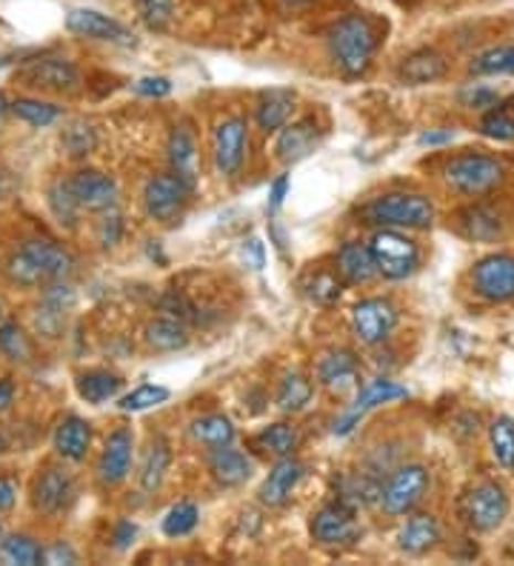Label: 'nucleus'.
<instances>
[{"label":"nucleus","instance_id":"nucleus-3","mask_svg":"<svg viewBox=\"0 0 514 566\" xmlns=\"http://www.w3.org/2000/svg\"><path fill=\"white\" fill-rule=\"evenodd\" d=\"M364 218L384 229H426L434 221V203L418 192H389L375 198Z\"/></svg>","mask_w":514,"mask_h":566},{"label":"nucleus","instance_id":"nucleus-42","mask_svg":"<svg viewBox=\"0 0 514 566\" xmlns=\"http://www.w3.org/2000/svg\"><path fill=\"white\" fill-rule=\"evenodd\" d=\"M340 504L346 506H366L371 504V501H377V495H380V484L377 481H371V478H364V475H355V478H346L340 484Z\"/></svg>","mask_w":514,"mask_h":566},{"label":"nucleus","instance_id":"nucleus-14","mask_svg":"<svg viewBox=\"0 0 514 566\" xmlns=\"http://www.w3.org/2000/svg\"><path fill=\"white\" fill-rule=\"evenodd\" d=\"M69 180V189L75 195L81 212H109L117 203V184L109 175L97 172V169H81Z\"/></svg>","mask_w":514,"mask_h":566},{"label":"nucleus","instance_id":"nucleus-29","mask_svg":"<svg viewBox=\"0 0 514 566\" xmlns=\"http://www.w3.org/2000/svg\"><path fill=\"white\" fill-rule=\"evenodd\" d=\"M120 387H124V378L109 373V369H90V373L77 375V395L86 403H95V407L117 398Z\"/></svg>","mask_w":514,"mask_h":566},{"label":"nucleus","instance_id":"nucleus-55","mask_svg":"<svg viewBox=\"0 0 514 566\" xmlns=\"http://www.w3.org/2000/svg\"><path fill=\"white\" fill-rule=\"evenodd\" d=\"M452 132L449 129H429L420 135V144L423 146H443V144H452Z\"/></svg>","mask_w":514,"mask_h":566},{"label":"nucleus","instance_id":"nucleus-57","mask_svg":"<svg viewBox=\"0 0 514 566\" xmlns=\"http://www.w3.org/2000/svg\"><path fill=\"white\" fill-rule=\"evenodd\" d=\"M135 526L132 524H120V532H117V546H129V541L135 538Z\"/></svg>","mask_w":514,"mask_h":566},{"label":"nucleus","instance_id":"nucleus-48","mask_svg":"<svg viewBox=\"0 0 514 566\" xmlns=\"http://www.w3.org/2000/svg\"><path fill=\"white\" fill-rule=\"evenodd\" d=\"M63 146H66L69 155H72V158H81V155H90V153H92V146H95V132H92L86 124L69 126L66 135H63Z\"/></svg>","mask_w":514,"mask_h":566},{"label":"nucleus","instance_id":"nucleus-23","mask_svg":"<svg viewBox=\"0 0 514 566\" xmlns=\"http://www.w3.org/2000/svg\"><path fill=\"white\" fill-rule=\"evenodd\" d=\"M337 275L346 283H369L377 275L375 258H371V249L366 243H343L340 252H337Z\"/></svg>","mask_w":514,"mask_h":566},{"label":"nucleus","instance_id":"nucleus-38","mask_svg":"<svg viewBox=\"0 0 514 566\" xmlns=\"http://www.w3.org/2000/svg\"><path fill=\"white\" fill-rule=\"evenodd\" d=\"M472 75H514V46H494L472 61Z\"/></svg>","mask_w":514,"mask_h":566},{"label":"nucleus","instance_id":"nucleus-30","mask_svg":"<svg viewBox=\"0 0 514 566\" xmlns=\"http://www.w3.org/2000/svg\"><path fill=\"white\" fill-rule=\"evenodd\" d=\"M292 109H295V95L286 90H272L263 95V101L258 104V126L263 132H277L289 124L292 118Z\"/></svg>","mask_w":514,"mask_h":566},{"label":"nucleus","instance_id":"nucleus-32","mask_svg":"<svg viewBox=\"0 0 514 566\" xmlns=\"http://www.w3.org/2000/svg\"><path fill=\"white\" fill-rule=\"evenodd\" d=\"M169 463H171L169 443H166L164 438H155V441L149 443V449H146L144 467H140V486H144L146 492L160 490L166 472H169Z\"/></svg>","mask_w":514,"mask_h":566},{"label":"nucleus","instance_id":"nucleus-16","mask_svg":"<svg viewBox=\"0 0 514 566\" xmlns=\"http://www.w3.org/2000/svg\"><path fill=\"white\" fill-rule=\"evenodd\" d=\"M66 29L72 35L92 38V41L120 43V46L135 43V38H132V32L124 23L109 18V14L95 12V9H72V12L66 14Z\"/></svg>","mask_w":514,"mask_h":566},{"label":"nucleus","instance_id":"nucleus-21","mask_svg":"<svg viewBox=\"0 0 514 566\" xmlns=\"http://www.w3.org/2000/svg\"><path fill=\"white\" fill-rule=\"evenodd\" d=\"M301 478H303V463H297L292 455L283 458L281 463H274V470L269 472L266 481L261 484V492H258V495H261V504L266 506L286 504L292 490L301 484Z\"/></svg>","mask_w":514,"mask_h":566},{"label":"nucleus","instance_id":"nucleus-10","mask_svg":"<svg viewBox=\"0 0 514 566\" xmlns=\"http://www.w3.org/2000/svg\"><path fill=\"white\" fill-rule=\"evenodd\" d=\"M472 286L492 304H506L514 297V255H486L474 263Z\"/></svg>","mask_w":514,"mask_h":566},{"label":"nucleus","instance_id":"nucleus-4","mask_svg":"<svg viewBox=\"0 0 514 566\" xmlns=\"http://www.w3.org/2000/svg\"><path fill=\"white\" fill-rule=\"evenodd\" d=\"M371 258H375L377 275L389 277V281H403L411 272L418 270L420 249L418 243L406 238L398 229H380L375 232L369 243Z\"/></svg>","mask_w":514,"mask_h":566},{"label":"nucleus","instance_id":"nucleus-26","mask_svg":"<svg viewBox=\"0 0 514 566\" xmlns=\"http://www.w3.org/2000/svg\"><path fill=\"white\" fill-rule=\"evenodd\" d=\"M317 140V124L312 118H303L292 126H283L281 138H277V158L283 164H295L312 153Z\"/></svg>","mask_w":514,"mask_h":566},{"label":"nucleus","instance_id":"nucleus-15","mask_svg":"<svg viewBox=\"0 0 514 566\" xmlns=\"http://www.w3.org/2000/svg\"><path fill=\"white\" fill-rule=\"evenodd\" d=\"M312 535H315L317 544L323 546H343L352 544V541L360 535V524L355 518V510L346 504H329L323 506L312 518Z\"/></svg>","mask_w":514,"mask_h":566},{"label":"nucleus","instance_id":"nucleus-37","mask_svg":"<svg viewBox=\"0 0 514 566\" xmlns=\"http://www.w3.org/2000/svg\"><path fill=\"white\" fill-rule=\"evenodd\" d=\"M0 558L3 564H18V566H34L43 560L41 544H34L29 535H9L0 544Z\"/></svg>","mask_w":514,"mask_h":566},{"label":"nucleus","instance_id":"nucleus-20","mask_svg":"<svg viewBox=\"0 0 514 566\" xmlns=\"http://www.w3.org/2000/svg\"><path fill=\"white\" fill-rule=\"evenodd\" d=\"M72 304H75V295H72L69 286H61L57 281L49 283V290L43 292L41 306H38V315H34L38 329H41L46 338H57V332H61Z\"/></svg>","mask_w":514,"mask_h":566},{"label":"nucleus","instance_id":"nucleus-51","mask_svg":"<svg viewBox=\"0 0 514 566\" xmlns=\"http://www.w3.org/2000/svg\"><path fill=\"white\" fill-rule=\"evenodd\" d=\"M135 92L146 97H166L171 92V81L169 77H140L135 83Z\"/></svg>","mask_w":514,"mask_h":566},{"label":"nucleus","instance_id":"nucleus-13","mask_svg":"<svg viewBox=\"0 0 514 566\" xmlns=\"http://www.w3.org/2000/svg\"><path fill=\"white\" fill-rule=\"evenodd\" d=\"M246 140L249 132L243 118H227L218 124L212 135V158L223 178H232L240 172L243 155H246Z\"/></svg>","mask_w":514,"mask_h":566},{"label":"nucleus","instance_id":"nucleus-27","mask_svg":"<svg viewBox=\"0 0 514 566\" xmlns=\"http://www.w3.org/2000/svg\"><path fill=\"white\" fill-rule=\"evenodd\" d=\"M166 153H169L171 172L180 175L195 189V180H198V146H195V138L183 126L171 132Z\"/></svg>","mask_w":514,"mask_h":566},{"label":"nucleus","instance_id":"nucleus-39","mask_svg":"<svg viewBox=\"0 0 514 566\" xmlns=\"http://www.w3.org/2000/svg\"><path fill=\"white\" fill-rule=\"evenodd\" d=\"M12 112L29 126H49L61 118V106L46 104V101H34V97H18V101H12Z\"/></svg>","mask_w":514,"mask_h":566},{"label":"nucleus","instance_id":"nucleus-61","mask_svg":"<svg viewBox=\"0 0 514 566\" xmlns=\"http://www.w3.org/2000/svg\"><path fill=\"white\" fill-rule=\"evenodd\" d=\"M0 318H3V312H0Z\"/></svg>","mask_w":514,"mask_h":566},{"label":"nucleus","instance_id":"nucleus-25","mask_svg":"<svg viewBox=\"0 0 514 566\" xmlns=\"http://www.w3.org/2000/svg\"><path fill=\"white\" fill-rule=\"evenodd\" d=\"M92 443V427L77 415H69L63 418L61 427L55 429V449L57 455L66 458V461H83L86 452H90Z\"/></svg>","mask_w":514,"mask_h":566},{"label":"nucleus","instance_id":"nucleus-9","mask_svg":"<svg viewBox=\"0 0 514 566\" xmlns=\"http://www.w3.org/2000/svg\"><path fill=\"white\" fill-rule=\"evenodd\" d=\"M460 512L472 530L492 532L506 521L508 515V495L503 486L497 484H478L463 495Z\"/></svg>","mask_w":514,"mask_h":566},{"label":"nucleus","instance_id":"nucleus-60","mask_svg":"<svg viewBox=\"0 0 514 566\" xmlns=\"http://www.w3.org/2000/svg\"><path fill=\"white\" fill-rule=\"evenodd\" d=\"M0 538H3V524H0Z\"/></svg>","mask_w":514,"mask_h":566},{"label":"nucleus","instance_id":"nucleus-41","mask_svg":"<svg viewBox=\"0 0 514 566\" xmlns=\"http://www.w3.org/2000/svg\"><path fill=\"white\" fill-rule=\"evenodd\" d=\"M166 401H169V389L158 387V384H144V387H137L129 395H124L117 401V407L124 409V412H144V409L160 407Z\"/></svg>","mask_w":514,"mask_h":566},{"label":"nucleus","instance_id":"nucleus-22","mask_svg":"<svg viewBox=\"0 0 514 566\" xmlns=\"http://www.w3.org/2000/svg\"><path fill=\"white\" fill-rule=\"evenodd\" d=\"M357 378V358L346 349H332L317 360V380L332 392L352 387Z\"/></svg>","mask_w":514,"mask_h":566},{"label":"nucleus","instance_id":"nucleus-34","mask_svg":"<svg viewBox=\"0 0 514 566\" xmlns=\"http://www.w3.org/2000/svg\"><path fill=\"white\" fill-rule=\"evenodd\" d=\"M480 132L494 140H514V95L489 106L480 118Z\"/></svg>","mask_w":514,"mask_h":566},{"label":"nucleus","instance_id":"nucleus-46","mask_svg":"<svg viewBox=\"0 0 514 566\" xmlns=\"http://www.w3.org/2000/svg\"><path fill=\"white\" fill-rule=\"evenodd\" d=\"M306 292H308V297L315 301V304L329 306V304H335L337 297H340L343 283H340V277H337V272H315V275H312V281L306 283Z\"/></svg>","mask_w":514,"mask_h":566},{"label":"nucleus","instance_id":"nucleus-7","mask_svg":"<svg viewBox=\"0 0 514 566\" xmlns=\"http://www.w3.org/2000/svg\"><path fill=\"white\" fill-rule=\"evenodd\" d=\"M14 77L23 86H29V90L55 92V95H69V92H77V86H81V72L66 57H38V61H29L23 63Z\"/></svg>","mask_w":514,"mask_h":566},{"label":"nucleus","instance_id":"nucleus-2","mask_svg":"<svg viewBox=\"0 0 514 566\" xmlns=\"http://www.w3.org/2000/svg\"><path fill=\"white\" fill-rule=\"evenodd\" d=\"M72 266H75V258L69 255L61 243L34 238L9 258L7 272L21 286H49V283L63 281L72 272Z\"/></svg>","mask_w":514,"mask_h":566},{"label":"nucleus","instance_id":"nucleus-1","mask_svg":"<svg viewBox=\"0 0 514 566\" xmlns=\"http://www.w3.org/2000/svg\"><path fill=\"white\" fill-rule=\"evenodd\" d=\"M380 46V27L369 14L352 12L329 29V49L335 63L349 77L364 75Z\"/></svg>","mask_w":514,"mask_h":566},{"label":"nucleus","instance_id":"nucleus-35","mask_svg":"<svg viewBox=\"0 0 514 566\" xmlns=\"http://www.w3.org/2000/svg\"><path fill=\"white\" fill-rule=\"evenodd\" d=\"M192 438L209 449L227 447L234 441V427L227 415H203V418L192 421Z\"/></svg>","mask_w":514,"mask_h":566},{"label":"nucleus","instance_id":"nucleus-56","mask_svg":"<svg viewBox=\"0 0 514 566\" xmlns=\"http://www.w3.org/2000/svg\"><path fill=\"white\" fill-rule=\"evenodd\" d=\"M14 401V384L9 378H0V412H7Z\"/></svg>","mask_w":514,"mask_h":566},{"label":"nucleus","instance_id":"nucleus-12","mask_svg":"<svg viewBox=\"0 0 514 566\" xmlns=\"http://www.w3.org/2000/svg\"><path fill=\"white\" fill-rule=\"evenodd\" d=\"M403 398H409V389L395 384V380L389 378L371 380V384H366V387L360 389L355 403H352V407L335 421V436H349L352 429L364 421L371 409L384 407V403H391V401H403Z\"/></svg>","mask_w":514,"mask_h":566},{"label":"nucleus","instance_id":"nucleus-8","mask_svg":"<svg viewBox=\"0 0 514 566\" xmlns=\"http://www.w3.org/2000/svg\"><path fill=\"white\" fill-rule=\"evenodd\" d=\"M189 195H192V187L180 175H155L144 189V207L149 212V218H155L160 223H171L178 221L180 212L186 209Z\"/></svg>","mask_w":514,"mask_h":566},{"label":"nucleus","instance_id":"nucleus-58","mask_svg":"<svg viewBox=\"0 0 514 566\" xmlns=\"http://www.w3.org/2000/svg\"><path fill=\"white\" fill-rule=\"evenodd\" d=\"M281 3H286V7H306L312 0H281Z\"/></svg>","mask_w":514,"mask_h":566},{"label":"nucleus","instance_id":"nucleus-11","mask_svg":"<svg viewBox=\"0 0 514 566\" xmlns=\"http://www.w3.org/2000/svg\"><path fill=\"white\" fill-rule=\"evenodd\" d=\"M395 326H398V310L386 297H366L352 310V329L366 346L384 344Z\"/></svg>","mask_w":514,"mask_h":566},{"label":"nucleus","instance_id":"nucleus-19","mask_svg":"<svg viewBox=\"0 0 514 566\" xmlns=\"http://www.w3.org/2000/svg\"><path fill=\"white\" fill-rule=\"evenodd\" d=\"M209 472H212L218 484L240 486L252 478L254 461L246 452L232 449V443H227V447H218L209 452Z\"/></svg>","mask_w":514,"mask_h":566},{"label":"nucleus","instance_id":"nucleus-47","mask_svg":"<svg viewBox=\"0 0 514 566\" xmlns=\"http://www.w3.org/2000/svg\"><path fill=\"white\" fill-rule=\"evenodd\" d=\"M0 353L7 355L9 360H29V340L18 324H3L0 326Z\"/></svg>","mask_w":514,"mask_h":566},{"label":"nucleus","instance_id":"nucleus-40","mask_svg":"<svg viewBox=\"0 0 514 566\" xmlns=\"http://www.w3.org/2000/svg\"><path fill=\"white\" fill-rule=\"evenodd\" d=\"M258 443H261L266 452H272V455L289 458L297 447V432L295 427H289V423H272V427H266L261 436H258Z\"/></svg>","mask_w":514,"mask_h":566},{"label":"nucleus","instance_id":"nucleus-17","mask_svg":"<svg viewBox=\"0 0 514 566\" xmlns=\"http://www.w3.org/2000/svg\"><path fill=\"white\" fill-rule=\"evenodd\" d=\"M72 497H75V481L61 467H49L34 481L32 504L43 515H57V512H63L72 504Z\"/></svg>","mask_w":514,"mask_h":566},{"label":"nucleus","instance_id":"nucleus-54","mask_svg":"<svg viewBox=\"0 0 514 566\" xmlns=\"http://www.w3.org/2000/svg\"><path fill=\"white\" fill-rule=\"evenodd\" d=\"M43 560L46 564H75V553L69 546L55 544L52 549H43Z\"/></svg>","mask_w":514,"mask_h":566},{"label":"nucleus","instance_id":"nucleus-18","mask_svg":"<svg viewBox=\"0 0 514 566\" xmlns=\"http://www.w3.org/2000/svg\"><path fill=\"white\" fill-rule=\"evenodd\" d=\"M132 455H135V436H132V429H115V432L106 438L101 463H97V475H101L103 484H124L126 475H129L132 470Z\"/></svg>","mask_w":514,"mask_h":566},{"label":"nucleus","instance_id":"nucleus-36","mask_svg":"<svg viewBox=\"0 0 514 566\" xmlns=\"http://www.w3.org/2000/svg\"><path fill=\"white\" fill-rule=\"evenodd\" d=\"M489 443H492L494 461L503 470H514V421L512 418H497L489 427Z\"/></svg>","mask_w":514,"mask_h":566},{"label":"nucleus","instance_id":"nucleus-28","mask_svg":"<svg viewBox=\"0 0 514 566\" xmlns=\"http://www.w3.org/2000/svg\"><path fill=\"white\" fill-rule=\"evenodd\" d=\"M398 75L409 86H423V83H432L445 75V61L438 52H432V49H418L409 57H403Z\"/></svg>","mask_w":514,"mask_h":566},{"label":"nucleus","instance_id":"nucleus-31","mask_svg":"<svg viewBox=\"0 0 514 566\" xmlns=\"http://www.w3.org/2000/svg\"><path fill=\"white\" fill-rule=\"evenodd\" d=\"M146 344L151 349H158V353H178L189 344V335H186V326L183 321L178 318H155L149 326H146Z\"/></svg>","mask_w":514,"mask_h":566},{"label":"nucleus","instance_id":"nucleus-6","mask_svg":"<svg viewBox=\"0 0 514 566\" xmlns=\"http://www.w3.org/2000/svg\"><path fill=\"white\" fill-rule=\"evenodd\" d=\"M426 490H429V470L420 463H409V467H400L386 481V486H380L377 501H380L386 515H406L423 501Z\"/></svg>","mask_w":514,"mask_h":566},{"label":"nucleus","instance_id":"nucleus-24","mask_svg":"<svg viewBox=\"0 0 514 566\" xmlns=\"http://www.w3.org/2000/svg\"><path fill=\"white\" fill-rule=\"evenodd\" d=\"M440 535H443V530H440L434 515H415V518L406 521L403 530L398 532V546L409 555H423L438 544Z\"/></svg>","mask_w":514,"mask_h":566},{"label":"nucleus","instance_id":"nucleus-49","mask_svg":"<svg viewBox=\"0 0 514 566\" xmlns=\"http://www.w3.org/2000/svg\"><path fill=\"white\" fill-rule=\"evenodd\" d=\"M497 101H501V97H497V92L489 90V86H478V83H474V86H469V90L460 92V104L469 106V109L486 112L489 106H494Z\"/></svg>","mask_w":514,"mask_h":566},{"label":"nucleus","instance_id":"nucleus-5","mask_svg":"<svg viewBox=\"0 0 514 566\" xmlns=\"http://www.w3.org/2000/svg\"><path fill=\"white\" fill-rule=\"evenodd\" d=\"M445 180L449 187L463 195H483L503 180V164L492 155H458L445 164Z\"/></svg>","mask_w":514,"mask_h":566},{"label":"nucleus","instance_id":"nucleus-33","mask_svg":"<svg viewBox=\"0 0 514 566\" xmlns=\"http://www.w3.org/2000/svg\"><path fill=\"white\" fill-rule=\"evenodd\" d=\"M312 392H315L312 380L301 373H292L281 380L277 395H274V403H277V409H281V412L295 415V412H301V409H306V403L312 401Z\"/></svg>","mask_w":514,"mask_h":566},{"label":"nucleus","instance_id":"nucleus-52","mask_svg":"<svg viewBox=\"0 0 514 566\" xmlns=\"http://www.w3.org/2000/svg\"><path fill=\"white\" fill-rule=\"evenodd\" d=\"M286 192H289V178L286 175H281V178L272 184V189H269V209H272V212H277V209L283 207V201H286Z\"/></svg>","mask_w":514,"mask_h":566},{"label":"nucleus","instance_id":"nucleus-50","mask_svg":"<svg viewBox=\"0 0 514 566\" xmlns=\"http://www.w3.org/2000/svg\"><path fill=\"white\" fill-rule=\"evenodd\" d=\"M160 310H164L169 318H178V321L192 318V304H189L180 292H169V295L160 301Z\"/></svg>","mask_w":514,"mask_h":566},{"label":"nucleus","instance_id":"nucleus-45","mask_svg":"<svg viewBox=\"0 0 514 566\" xmlns=\"http://www.w3.org/2000/svg\"><path fill=\"white\" fill-rule=\"evenodd\" d=\"M49 207H52V212H55V218L61 223L77 221L81 207H77L72 189H69V180H55V184H52V189H49Z\"/></svg>","mask_w":514,"mask_h":566},{"label":"nucleus","instance_id":"nucleus-53","mask_svg":"<svg viewBox=\"0 0 514 566\" xmlns=\"http://www.w3.org/2000/svg\"><path fill=\"white\" fill-rule=\"evenodd\" d=\"M14 501H18V484L12 478H0V512L12 510Z\"/></svg>","mask_w":514,"mask_h":566},{"label":"nucleus","instance_id":"nucleus-59","mask_svg":"<svg viewBox=\"0 0 514 566\" xmlns=\"http://www.w3.org/2000/svg\"><path fill=\"white\" fill-rule=\"evenodd\" d=\"M3 449H7V438L0 436V452H3Z\"/></svg>","mask_w":514,"mask_h":566},{"label":"nucleus","instance_id":"nucleus-43","mask_svg":"<svg viewBox=\"0 0 514 566\" xmlns=\"http://www.w3.org/2000/svg\"><path fill=\"white\" fill-rule=\"evenodd\" d=\"M198 521H200L198 506H195L192 501H183V504L171 506V510L166 512L164 532L169 535V538H183V535H189V532L198 526Z\"/></svg>","mask_w":514,"mask_h":566},{"label":"nucleus","instance_id":"nucleus-44","mask_svg":"<svg viewBox=\"0 0 514 566\" xmlns=\"http://www.w3.org/2000/svg\"><path fill=\"white\" fill-rule=\"evenodd\" d=\"M137 9V18L151 29V32H164L169 27L171 14H175V0H132Z\"/></svg>","mask_w":514,"mask_h":566}]
</instances>
